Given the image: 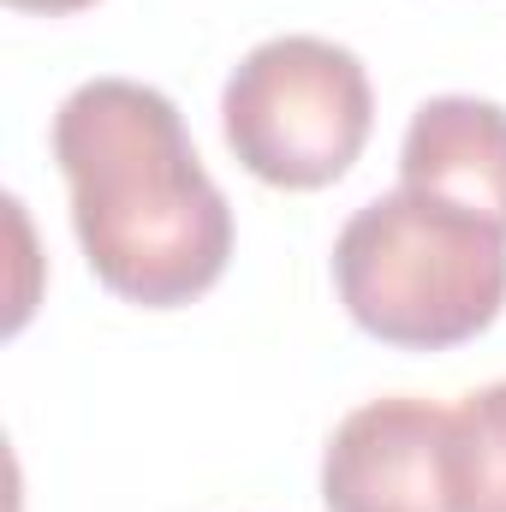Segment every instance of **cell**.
Returning <instances> with one entry per match:
<instances>
[{
    "mask_svg": "<svg viewBox=\"0 0 506 512\" xmlns=\"http://www.w3.org/2000/svg\"><path fill=\"white\" fill-rule=\"evenodd\" d=\"M376 90L352 48L328 36H268L221 90V131L239 167L280 191L334 185L370 143Z\"/></svg>",
    "mask_w": 506,
    "mask_h": 512,
    "instance_id": "obj_3",
    "label": "cell"
},
{
    "mask_svg": "<svg viewBox=\"0 0 506 512\" xmlns=\"http://www.w3.org/2000/svg\"><path fill=\"white\" fill-rule=\"evenodd\" d=\"M328 512H453V411L393 393L370 399L328 435Z\"/></svg>",
    "mask_w": 506,
    "mask_h": 512,
    "instance_id": "obj_4",
    "label": "cell"
},
{
    "mask_svg": "<svg viewBox=\"0 0 506 512\" xmlns=\"http://www.w3.org/2000/svg\"><path fill=\"white\" fill-rule=\"evenodd\" d=\"M6 6H18V12H48V18H66V12H84V6H96V0H6Z\"/></svg>",
    "mask_w": 506,
    "mask_h": 512,
    "instance_id": "obj_7",
    "label": "cell"
},
{
    "mask_svg": "<svg viewBox=\"0 0 506 512\" xmlns=\"http://www.w3.org/2000/svg\"><path fill=\"white\" fill-rule=\"evenodd\" d=\"M346 316L381 346L447 352L477 340L506 304V233L429 191H387L334 239Z\"/></svg>",
    "mask_w": 506,
    "mask_h": 512,
    "instance_id": "obj_2",
    "label": "cell"
},
{
    "mask_svg": "<svg viewBox=\"0 0 506 512\" xmlns=\"http://www.w3.org/2000/svg\"><path fill=\"white\" fill-rule=\"evenodd\" d=\"M399 185L429 191L506 233V108L483 96H435L399 143Z\"/></svg>",
    "mask_w": 506,
    "mask_h": 512,
    "instance_id": "obj_5",
    "label": "cell"
},
{
    "mask_svg": "<svg viewBox=\"0 0 506 512\" xmlns=\"http://www.w3.org/2000/svg\"><path fill=\"white\" fill-rule=\"evenodd\" d=\"M72 233L96 280L143 310L203 298L233 256V209L179 108L137 78H90L54 114Z\"/></svg>",
    "mask_w": 506,
    "mask_h": 512,
    "instance_id": "obj_1",
    "label": "cell"
},
{
    "mask_svg": "<svg viewBox=\"0 0 506 512\" xmlns=\"http://www.w3.org/2000/svg\"><path fill=\"white\" fill-rule=\"evenodd\" d=\"M453 512H506V382L453 405Z\"/></svg>",
    "mask_w": 506,
    "mask_h": 512,
    "instance_id": "obj_6",
    "label": "cell"
}]
</instances>
